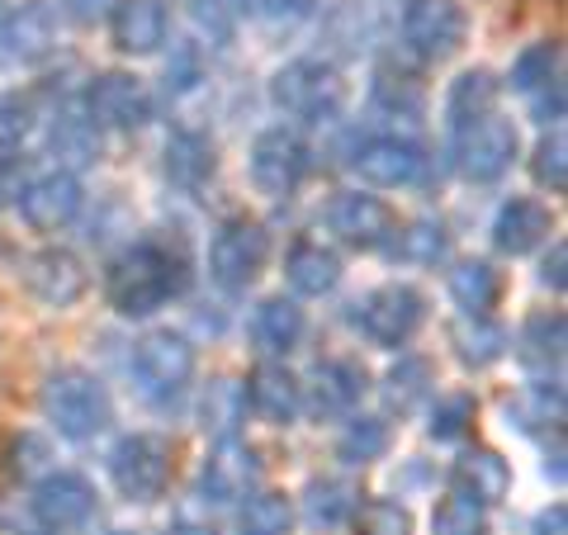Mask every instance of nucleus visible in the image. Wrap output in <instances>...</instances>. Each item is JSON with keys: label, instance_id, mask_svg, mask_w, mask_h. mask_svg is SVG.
Instances as JSON below:
<instances>
[{"label": "nucleus", "instance_id": "nucleus-1", "mask_svg": "<svg viewBox=\"0 0 568 535\" xmlns=\"http://www.w3.org/2000/svg\"><path fill=\"white\" fill-rule=\"evenodd\" d=\"M185 284H190V261L166 238H138L104 265V299L129 323L166 309L171 299L185 294Z\"/></svg>", "mask_w": 568, "mask_h": 535}, {"label": "nucleus", "instance_id": "nucleus-2", "mask_svg": "<svg viewBox=\"0 0 568 535\" xmlns=\"http://www.w3.org/2000/svg\"><path fill=\"white\" fill-rule=\"evenodd\" d=\"M43 417L48 426L58 432L62 441H95L104 436L114 426V398H110V388H104V380L95 370H85V365H58L43 380Z\"/></svg>", "mask_w": 568, "mask_h": 535}, {"label": "nucleus", "instance_id": "nucleus-3", "mask_svg": "<svg viewBox=\"0 0 568 535\" xmlns=\"http://www.w3.org/2000/svg\"><path fill=\"white\" fill-rule=\"evenodd\" d=\"M194 365H200V351L185 332L175 327H152L142 342L133 346V361H129V374H133V388L138 398L148 407H175L190 384H194Z\"/></svg>", "mask_w": 568, "mask_h": 535}, {"label": "nucleus", "instance_id": "nucleus-4", "mask_svg": "<svg viewBox=\"0 0 568 535\" xmlns=\"http://www.w3.org/2000/svg\"><path fill=\"white\" fill-rule=\"evenodd\" d=\"M104 470H110V484L119 488L123 503H156L171 478H175V441L162 432H129L110 445L104 455Z\"/></svg>", "mask_w": 568, "mask_h": 535}, {"label": "nucleus", "instance_id": "nucleus-5", "mask_svg": "<svg viewBox=\"0 0 568 535\" xmlns=\"http://www.w3.org/2000/svg\"><path fill=\"white\" fill-rule=\"evenodd\" d=\"M517 157H521V133H517V123L503 119L497 110L450 129V162L469 185L503 181L517 166Z\"/></svg>", "mask_w": 568, "mask_h": 535}, {"label": "nucleus", "instance_id": "nucleus-6", "mask_svg": "<svg viewBox=\"0 0 568 535\" xmlns=\"http://www.w3.org/2000/svg\"><path fill=\"white\" fill-rule=\"evenodd\" d=\"M271 104L290 119L323 123V119L342 114L346 81H342V71L323 58H294L271 77Z\"/></svg>", "mask_w": 568, "mask_h": 535}, {"label": "nucleus", "instance_id": "nucleus-7", "mask_svg": "<svg viewBox=\"0 0 568 535\" xmlns=\"http://www.w3.org/2000/svg\"><path fill=\"white\" fill-rule=\"evenodd\" d=\"M271 261V233H265L261 219H223L209 238V280L219 284L223 294H246L256 284V275Z\"/></svg>", "mask_w": 568, "mask_h": 535}, {"label": "nucleus", "instance_id": "nucleus-8", "mask_svg": "<svg viewBox=\"0 0 568 535\" xmlns=\"http://www.w3.org/2000/svg\"><path fill=\"white\" fill-rule=\"evenodd\" d=\"M422 323H426V294L407 280H388L355 303V327L379 351H403L422 332Z\"/></svg>", "mask_w": 568, "mask_h": 535}, {"label": "nucleus", "instance_id": "nucleus-9", "mask_svg": "<svg viewBox=\"0 0 568 535\" xmlns=\"http://www.w3.org/2000/svg\"><path fill=\"white\" fill-rule=\"evenodd\" d=\"M313 166V152L298 129L290 123H275V129H261L252 138V152H246V171H252V185L265 200H290V194L304 185V175Z\"/></svg>", "mask_w": 568, "mask_h": 535}, {"label": "nucleus", "instance_id": "nucleus-10", "mask_svg": "<svg viewBox=\"0 0 568 535\" xmlns=\"http://www.w3.org/2000/svg\"><path fill=\"white\" fill-rule=\"evenodd\" d=\"M351 171L361 175L365 185L375 190H413L426 181L432 171V157L417 138H403V133H365L361 142L351 148Z\"/></svg>", "mask_w": 568, "mask_h": 535}, {"label": "nucleus", "instance_id": "nucleus-11", "mask_svg": "<svg viewBox=\"0 0 568 535\" xmlns=\"http://www.w3.org/2000/svg\"><path fill=\"white\" fill-rule=\"evenodd\" d=\"M323 223L351 252H388L398 233V213L369 190H336L323 209Z\"/></svg>", "mask_w": 568, "mask_h": 535}, {"label": "nucleus", "instance_id": "nucleus-12", "mask_svg": "<svg viewBox=\"0 0 568 535\" xmlns=\"http://www.w3.org/2000/svg\"><path fill=\"white\" fill-rule=\"evenodd\" d=\"M81 110L91 114V123L104 133H138L148 129L152 114H156V100L148 91V81L133 77V71H100V77H91V85H85L81 95Z\"/></svg>", "mask_w": 568, "mask_h": 535}, {"label": "nucleus", "instance_id": "nucleus-13", "mask_svg": "<svg viewBox=\"0 0 568 535\" xmlns=\"http://www.w3.org/2000/svg\"><path fill=\"white\" fill-rule=\"evenodd\" d=\"M398 33H403V48L417 62H446L465 48L469 14L459 0H407Z\"/></svg>", "mask_w": 568, "mask_h": 535}, {"label": "nucleus", "instance_id": "nucleus-14", "mask_svg": "<svg viewBox=\"0 0 568 535\" xmlns=\"http://www.w3.org/2000/svg\"><path fill=\"white\" fill-rule=\"evenodd\" d=\"M81 204H85V185H81V175L67 166L33 171L20 185V194H14V209H20V219L33 233H62L67 223H77Z\"/></svg>", "mask_w": 568, "mask_h": 535}, {"label": "nucleus", "instance_id": "nucleus-15", "mask_svg": "<svg viewBox=\"0 0 568 535\" xmlns=\"http://www.w3.org/2000/svg\"><path fill=\"white\" fill-rule=\"evenodd\" d=\"M95 497H100L95 484L81 470H48L29 493V512L43 531L67 535V531H81L95 516Z\"/></svg>", "mask_w": 568, "mask_h": 535}, {"label": "nucleus", "instance_id": "nucleus-16", "mask_svg": "<svg viewBox=\"0 0 568 535\" xmlns=\"http://www.w3.org/2000/svg\"><path fill=\"white\" fill-rule=\"evenodd\" d=\"M62 39V14L48 0H24L0 20V62L6 67H43Z\"/></svg>", "mask_w": 568, "mask_h": 535}, {"label": "nucleus", "instance_id": "nucleus-17", "mask_svg": "<svg viewBox=\"0 0 568 535\" xmlns=\"http://www.w3.org/2000/svg\"><path fill=\"white\" fill-rule=\"evenodd\" d=\"M304 384V407L317 417V422H336V417H351L355 407L365 403L369 394V370L351 355H323Z\"/></svg>", "mask_w": 568, "mask_h": 535}, {"label": "nucleus", "instance_id": "nucleus-18", "mask_svg": "<svg viewBox=\"0 0 568 535\" xmlns=\"http://www.w3.org/2000/svg\"><path fill=\"white\" fill-rule=\"evenodd\" d=\"M507 81H511V91L530 100V114L559 129V119H564V52H559V43L540 39V43L521 48Z\"/></svg>", "mask_w": 568, "mask_h": 535}, {"label": "nucleus", "instance_id": "nucleus-19", "mask_svg": "<svg viewBox=\"0 0 568 535\" xmlns=\"http://www.w3.org/2000/svg\"><path fill=\"white\" fill-rule=\"evenodd\" d=\"M261 484V455L237 441H213V451L200 465V497L213 507H237L246 493H256Z\"/></svg>", "mask_w": 568, "mask_h": 535}, {"label": "nucleus", "instance_id": "nucleus-20", "mask_svg": "<svg viewBox=\"0 0 568 535\" xmlns=\"http://www.w3.org/2000/svg\"><path fill=\"white\" fill-rule=\"evenodd\" d=\"M549 233H555V213H549L545 200H530V194H511V200H503L493 213V228H488L497 256L540 252V246L549 242Z\"/></svg>", "mask_w": 568, "mask_h": 535}, {"label": "nucleus", "instance_id": "nucleus-21", "mask_svg": "<svg viewBox=\"0 0 568 535\" xmlns=\"http://www.w3.org/2000/svg\"><path fill=\"white\" fill-rule=\"evenodd\" d=\"M85 284V265L77 252H67V246H43V252H33L24 261V290L43 303V309H71V303H81Z\"/></svg>", "mask_w": 568, "mask_h": 535}, {"label": "nucleus", "instance_id": "nucleus-22", "mask_svg": "<svg viewBox=\"0 0 568 535\" xmlns=\"http://www.w3.org/2000/svg\"><path fill=\"white\" fill-rule=\"evenodd\" d=\"M246 336L261 351V361H284L304 346L308 336V313L294 294H271L252 309V323H246Z\"/></svg>", "mask_w": 568, "mask_h": 535}, {"label": "nucleus", "instance_id": "nucleus-23", "mask_svg": "<svg viewBox=\"0 0 568 535\" xmlns=\"http://www.w3.org/2000/svg\"><path fill=\"white\" fill-rule=\"evenodd\" d=\"M242 394H246V413H256L271 426H294L298 413H304V384L284 361H261L246 374Z\"/></svg>", "mask_w": 568, "mask_h": 535}, {"label": "nucleus", "instance_id": "nucleus-24", "mask_svg": "<svg viewBox=\"0 0 568 535\" xmlns=\"http://www.w3.org/2000/svg\"><path fill=\"white\" fill-rule=\"evenodd\" d=\"M104 24L123 58H152L171 39V6L166 0H119Z\"/></svg>", "mask_w": 568, "mask_h": 535}, {"label": "nucleus", "instance_id": "nucleus-25", "mask_svg": "<svg viewBox=\"0 0 568 535\" xmlns=\"http://www.w3.org/2000/svg\"><path fill=\"white\" fill-rule=\"evenodd\" d=\"M450 493L469 497L478 507H497L511 493V465L493 445H465L450 465Z\"/></svg>", "mask_w": 568, "mask_h": 535}, {"label": "nucleus", "instance_id": "nucleus-26", "mask_svg": "<svg viewBox=\"0 0 568 535\" xmlns=\"http://www.w3.org/2000/svg\"><path fill=\"white\" fill-rule=\"evenodd\" d=\"M511 346H517V361L536 374V380H559V374H564V346H568L564 313L559 309L530 313Z\"/></svg>", "mask_w": 568, "mask_h": 535}, {"label": "nucleus", "instance_id": "nucleus-27", "mask_svg": "<svg viewBox=\"0 0 568 535\" xmlns=\"http://www.w3.org/2000/svg\"><path fill=\"white\" fill-rule=\"evenodd\" d=\"M284 280H290L294 299H323L342 284V256L317 238H298L284 252Z\"/></svg>", "mask_w": 568, "mask_h": 535}, {"label": "nucleus", "instance_id": "nucleus-28", "mask_svg": "<svg viewBox=\"0 0 568 535\" xmlns=\"http://www.w3.org/2000/svg\"><path fill=\"white\" fill-rule=\"evenodd\" d=\"M162 171L175 190H204L213 181V171H219V148H213V138L200 133V129H175L166 138V152H162Z\"/></svg>", "mask_w": 568, "mask_h": 535}, {"label": "nucleus", "instance_id": "nucleus-29", "mask_svg": "<svg viewBox=\"0 0 568 535\" xmlns=\"http://www.w3.org/2000/svg\"><path fill=\"white\" fill-rule=\"evenodd\" d=\"M450 346H455V355H459V365L465 370H488L511 351V332L497 323L493 313H478V317L459 313L450 323Z\"/></svg>", "mask_w": 568, "mask_h": 535}, {"label": "nucleus", "instance_id": "nucleus-30", "mask_svg": "<svg viewBox=\"0 0 568 535\" xmlns=\"http://www.w3.org/2000/svg\"><path fill=\"white\" fill-rule=\"evenodd\" d=\"M446 290H450L459 313H474L478 317V313H493L497 303H503L507 280H503V271H497L488 256H465V261H455Z\"/></svg>", "mask_w": 568, "mask_h": 535}, {"label": "nucleus", "instance_id": "nucleus-31", "mask_svg": "<svg viewBox=\"0 0 568 535\" xmlns=\"http://www.w3.org/2000/svg\"><path fill=\"white\" fill-rule=\"evenodd\" d=\"M242 426H246L242 380H227V374L209 380L204 394H200V432H204L209 441H237Z\"/></svg>", "mask_w": 568, "mask_h": 535}, {"label": "nucleus", "instance_id": "nucleus-32", "mask_svg": "<svg viewBox=\"0 0 568 535\" xmlns=\"http://www.w3.org/2000/svg\"><path fill=\"white\" fill-rule=\"evenodd\" d=\"M388 445H394V426L388 417L379 413H351L342 436H336V460H342L346 470H369L375 460L388 455Z\"/></svg>", "mask_w": 568, "mask_h": 535}, {"label": "nucleus", "instance_id": "nucleus-33", "mask_svg": "<svg viewBox=\"0 0 568 535\" xmlns=\"http://www.w3.org/2000/svg\"><path fill=\"white\" fill-rule=\"evenodd\" d=\"M48 142H52V152H58V166H67V171L100 162V129L91 123V114H85L81 104H67V110L52 114Z\"/></svg>", "mask_w": 568, "mask_h": 535}, {"label": "nucleus", "instance_id": "nucleus-34", "mask_svg": "<svg viewBox=\"0 0 568 535\" xmlns=\"http://www.w3.org/2000/svg\"><path fill=\"white\" fill-rule=\"evenodd\" d=\"M436 398V370L426 355H413V351H403L394 365H388L384 374V403L394 407V413H417L422 403H432Z\"/></svg>", "mask_w": 568, "mask_h": 535}, {"label": "nucleus", "instance_id": "nucleus-35", "mask_svg": "<svg viewBox=\"0 0 568 535\" xmlns=\"http://www.w3.org/2000/svg\"><path fill=\"white\" fill-rule=\"evenodd\" d=\"M298 503H304L308 526L336 531V526L351 522L355 503H361V488H355L351 478H342V474H323V478H308V488H304V497H298Z\"/></svg>", "mask_w": 568, "mask_h": 535}, {"label": "nucleus", "instance_id": "nucleus-36", "mask_svg": "<svg viewBox=\"0 0 568 535\" xmlns=\"http://www.w3.org/2000/svg\"><path fill=\"white\" fill-rule=\"evenodd\" d=\"M497 77L488 67H469V71H459V77L450 81V91H446V123L450 129H459V123H469V119H484L497 110Z\"/></svg>", "mask_w": 568, "mask_h": 535}, {"label": "nucleus", "instance_id": "nucleus-37", "mask_svg": "<svg viewBox=\"0 0 568 535\" xmlns=\"http://www.w3.org/2000/svg\"><path fill=\"white\" fill-rule=\"evenodd\" d=\"M388 256H398L403 265H440L450 256V228L440 219H413V223H398L394 242H388Z\"/></svg>", "mask_w": 568, "mask_h": 535}, {"label": "nucleus", "instance_id": "nucleus-38", "mask_svg": "<svg viewBox=\"0 0 568 535\" xmlns=\"http://www.w3.org/2000/svg\"><path fill=\"white\" fill-rule=\"evenodd\" d=\"M369 110H375L379 119L403 123V138H413L417 119H422V110H426V95H422L417 81L394 77V71H379L375 91H369Z\"/></svg>", "mask_w": 568, "mask_h": 535}, {"label": "nucleus", "instance_id": "nucleus-39", "mask_svg": "<svg viewBox=\"0 0 568 535\" xmlns=\"http://www.w3.org/2000/svg\"><path fill=\"white\" fill-rule=\"evenodd\" d=\"M237 535H290L294 531V503L275 488H256L237 503Z\"/></svg>", "mask_w": 568, "mask_h": 535}, {"label": "nucleus", "instance_id": "nucleus-40", "mask_svg": "<svg viewBox=\"0 0 568 535\" xmlns=\"http://www.w3.org/2000/svg\"><path fill=\"white\" fill-rule=\"evenodd\" d=\"M478 417V398L465 394V388H455V394H436L432 407H426V436L432 441H465L469 426Z\"/></svg>", "mask_w": 568, "mask_h": 535}, {"label": "nucleus", "instance_id": "nucleus-41", "mask_svg": "<svg viewBox=\"0 0 568 535\" xmlns=\"http://www.w3.org/2000/svg\"><path fill=\"white\" fill-rule=\"evenodd\" d=\"M351 535H413V512L398 497H365L351 512Z\"/></svg>", "mask_w": 568, "mask_h": 535}, {"label": "nucleus", "instance_id": "nucleus-42", "mask_svg": "<svg viewBox=\"0 0 568 535\" xmlns=\"http://www.w3.org/2000/svg\"><path fill=\"white\" fill-rule=\"evenodd\" d=\"M185 14L200 39H209L213 48L233 43L237 20H242V0H185Z\"/></svg>", "mask_w": 568, "mask_h": 535}, {"label": "nucleus", "instance_id": "nucleus-43", "mask_svg": "<svg viewBox=\"0 0 568 535\" xmlns=\"http://www.w3.org/2000/svg\"><path fill=\"white\" fill-rule=\"evenodd\" d=\"M432 535H493L488 507H478L459 493H446L432 512Z\"/></svg>", "mask_w": 568, "mask_h": 535}, {"label": "nucleus", "instance_id": "nucleus-44", "mask_svg": "<svg viewBox=\"0 0 568 535\" xmlns=\"http://www.w3.org/2000/svg\"><path fill=\"white\" fill-rule=\"evenodd\" d=\"M530 175H536V185L549 194L568 190V138H564V129L540 133L536 152H530Z\"/></svg>", "mask_w": 568, "mask_h": 535}, {"label": "nucleus", "instance_id": "nucleus-45", "mask_svg": "<svg viewBox=\"0 0 568 535\" xmlns=\"http://www.w3.org/2000/svg\"><path fill=\"white\" fill-rule=\"evenodd\" d=\"M29 129H33L29 100L14 95V91H0V152H14V148H20V142L29 138Z\"/></svg>", "mask_w": 568, "mask_h": 535}, {"label": "nucleus", "instance_id": "nucleus-46", "mask_svg": "<svg viewBox=\"0 0 568 535\" xmlns=\"http://www.w3.org/2000/svg\"><path fill=\"white\" fill-rule=\"evenodd\" d=\"M317 6H323V0H246L242 10H252L265 24H298V20H308Z\"/></svg>", "mask_w": 568, "mask_h": 535}, {"label": "nucleus", "instance_id": "nucleus-47", "mask_svg": "<svg viewBox=\"0 0 568 535\" xmlns=\"http://www.w3.org/2000/svg\"><path fill=\"white\" fill-rule=\"evenodd\" d=\"M540 284H545V290H555V294L568 290V242L564 238L549 242V252L540 261Z\"/></svg>", "mask_w": 568, "mask_h": 535}, {"label": "nucleus", "instance_id": "nucleus-48", "mask_svg": "<svg viewBox=\"0 0 568 535\" xmlns=\"http://www.w3.org/2000/svg\"><path fill=\"white\" fill-rule=\"evenodd\" d=\"M114 6L119 0H62L58 14H67L71 24H104L114 14Z\"/></svg>", "mask_w": 568, "mask_h": 535}, {"label": "nucleus", "instance_id": "nucleus-49", "mask_svg": "<svg viewBox=\"0 0 568 535\" xmlns=\"http://www.w3.org/2000/svg\"><path fill=\"white\" fill-rule=\"evenodd\" d=\"M29 181L24 162L14 152H0V204H14V194H20V185Z\"/></svg>", "mask_w": 568, "mask_h": 535}, {"label": "nucleus", "instance_id": "nucleus-50", "mask_svg": "<svg viewBox=\"0 0 568 535\" xmlns=\"http://www.w3.org/2000/svg\"><path fill=\"white\" fill-rule=\"evenodd\" d=\"M530 535H568V507L564 503L540 507L536 522H530Z\"/></svg>", "mask_w": 568, "mask_h": 535}, {"label": "nucleus", "instance_id": "nucleus-51", "mask_svg": "<svg viewBox=\"0 0 568 535\" xmlns=\"http://www.w3.org/2000/svg\"><path fill=\"white\" fill-rule=\"evenodd\" d=\"M545 474L555 478V488H564V432H555V441L545 445Z\"/></svg>", "mask_w": 568, "mask_h": 535}, {"label": "nucleus", "instance_id": "nucleus-52", "mask_svg": "<svg viewBox=\"0 0 568 535\" xmlns=\"http://www.w3.org/2000/svg\"><path fill=\"white\" fill-rule=\"evenodd\" d=\"M166 535H219V531L204 522H175V526H166Z\"/></svg>", "mask_w": 568, "mask_h": 535}, {"label": "nucleus", "instance_id": "nucleus-53", "mask_svg": "<svg viewBox=\"0 0 568 535\" xmlns=\"http://www.w3.org/2000/svg\"><path fill=\"white\" fill-rule=\"evenodd\" d=\"M104 535H138V531H104Z\"/></svg>", "mask_w": 568, "mask_h": 535}, {"label": "nucleus", "instance_id": "nucleus-54", "mask_svg": "<svg viewBox=\"0 0 568 535\" xmlns=\"http://www.w3.org/2000/svg\"><path fill=\"white\" fill-rule=\"evenodd\" d=\"M0 20H6V0H0Z\"/></svg>", "mask_w": 568, "mask_h": 535}, {"label": "nucleus", "instance_id": "nucleus-55", "mask_svg": "<svg viewBox=\"0 0 568 535\" xmlns=\"http://www.w3.org/2000/svg\"><path fill=\"white\" fill-rule=\"evenodd\" d=\"M403 6H407V0H403Z\"/></svg>", "mask_w": 568, "mask_h": 535}]
</instances>
